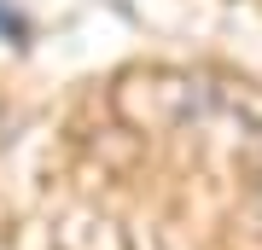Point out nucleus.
Wrapping results in <instances>:
<instances>
[{"label":"nucleus","instance_id":"f257e3e1","mask_svg":"<svg viewBox=\"0 0 262 250\" xmlns=\"http://www.w3.org/2000/svg\"><path fill=\"white\" fill-rule=\"evenodd\" d=\"M0 35L24 41V35H29V24H24V18H18V12H12V6H0Z\"/></svg>","mask_w":262,"mask_h":250}]
</instances>
